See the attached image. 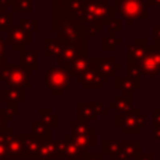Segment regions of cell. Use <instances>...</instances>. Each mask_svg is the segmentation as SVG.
<instances>
[{
	"instance_id": "6da1fadb",
	"label": "cell",
	"mask_w": 160,
	"mask_h": 160,
	"mask_svg": "<svg viewBox=\"0 0 160 160\" xmlns=\"http://www.w3.org/2000/svg\"><path fill=\"white\" fill-rule=\"evenodd\" d=\"M69 75V69H66L63 65L53 66L49 69V72L45 73V84L49 87L53 96H62L63 91L70 87Z\"/></svg>"
},
{
	"instance_id": "7a4b0ae2",
	"label": "cell",
	"mask_w": 160,
	"mask_h": 160,
	"mask_svg": "<svg viewBox=\"0 0 160 160\" xmlns=\"http://www.w3.org/2000/svg\"><path fill=\"white\" fill-rule=\"evenodd\" d=\"M0 79L11 84V87H27L30 88V72L21 66H3Z\"/></svg>"
},
{
	"instance_id": "3957f363",
	"label": "cell",
	"mask_w": 160,
	"mask_h": 160,
	"mask_svg": "<svg viewBox=\"0 0 160 160\" xmlns=\"http://www.w3.org/2000/svg\"><path fill=\"white\" fill-rule=\"evenodd\" d=\"M119 127L122 128L124 133H138L143 127V118L141 117V111L136 110L124 114V124H121Z\"/></svg>"
},
{
	"instance_id": "277c9868",
	"label": "cell",
	"mask_w": 160,
	"mask_h": 160,
	"mask_svg": "<svg viewBox=\"0 0 160 160\" xmlns=\"http://www.w3.org/2000/svg\"><path fill=\"white\" fill-rule=\"evenodd\" d=\"M142 70L146 76H156L160 73V51L152 49L149 52H146L145 58L142 59Z\"/></svg>"
},
{
	"instance_id": "5b68a950",
	"label": "cell",
	"mask_w": 160,
	"mask_h": 160,
	"mask_svg": "<svg viewBox=\"0 0 160 160\" xmlns=\"http://www.w3.org/2000/svg\"><path fill=\"white\" fill-rule=\"evenodd\" d=\"M20 139L22 143V158H35L39 152V148H41L39 142L35 138L28 135H21Z\"/></svg>"
},
{
	"instance_id": "8992f818",
	"label": "cell",
	"mask_w": 160,
	"mask_h": 160,
	"mask_svg": "<svg viewBox=\"0 0 160 160\" xmlns=\"http://www.w3.org/2000/svg\"><path fill=\"white\" fill-rule=\"evenodd\" d=\"M79 82L82 80L84 88H100L101 86V79H100V73L96 69H87L84 73L79 76Z\"/></svg>"
},
{
	"instance_id": "52a82bcc",
	"label": "cell",
	"mask_w": 160,
	"mask_h": 160,
	"mask_svg": "<svg viewBox=\"0 0 160 160\" xmlns=\"http://www.w3.org/2000/svg\"><path fill=\"white\" fill-rule=\"evenodd\" d=\"M139 148H141V142L139 141H128L121 143V149H119V158L117 160H128L131 158H136L139 153Z\"/></svg>"
},
{
	"instance_id": "ba28073f",
	"label": "cell",
	"mask_w": 160,
	"mask_h": 160,
	"mask_svg": "<svg viewBox=\"0 0 160 160\" xmlns=\"http://www.w3.org/2000/svg\"><path fill=\"white\" fill-rule=\"evenodd\" d=\"M142 10H143V4L142 0H124V7H122V14L129 18L142 16Z\"/></svg>"
},
{
	"instance_id": "9c48e42d",
	"label": "cell",
	"mask_w": 160,
	"mask_h": 160,
	"mask_svg": "<svg viewBox=\"0 0 160 160\" xmlns=\"http://www.w3.org/2000/svg\"><path fill=\"white\" fill-rule=\"evenodd\" d=\"M8 41H10V44H14L17 48V45H27L31 42V37L30 34H28L27 30H22V28L20 27H16L11 30L10 32V38H8Z\"/></svg>"
},
{
	"instance_id": "30bf717a",
	"label": "cell",
	"mask_w": 160,
	"mask_h": 160,
	"mask_svg": "<svg viewBox=\"0 0 160 160\" xmlns=\"http://www.w3.org/2000/svg\"><path fill=\"white\" fill-rule=\"evenodd\" d=\"M6 149L10 158H22V143L20 138H11L6 145Z\"/></svg>"
},
{
	"instance_id": "8fae6325",
	"label": "cell",
	"mask_w": 160,
	"mask_h": 160,
	"mask_svg": "<svg viewBox=\"0 0 160 160\" xmlns=\"http://www.w3.org/2000/svg\"><path fill=\"white\" fill-rule=\"evenodd\" d=\"M61 35L68 42H70V44H73V45H76V42H75L76 39H82V32L78 31L76 28H73L72 25H69V22H66V24L62 27Z\"/></svg>"
},
{
	"instance_id": "7c38bea8",
	"label": "cell",
	"mask_w": 160,
	"mask_h": 160,
	"mask_svg": "<svg viewBox=\"0 0 160 160\" xmlns=\"http://www.w3.org/2000/svg\"><path fill=\"white\" fill-rule=\"evenodd\" d=\"M37 56H38V53L34 52V51L21 52V68H24V69H38Z\"/></svg>"
},
{
	"instance_id": "4fadbf2b",
	"label": "cell",
	"mask_w": 160,
	"mask_h": 160,
	"mask_svg": "<svg viewBox=\"0 0 160 160\" xmlns=\"http://www.w3.org/2000/svg\"><path fill=\"white\" fill-rule=\"evenodd\" d=\"M63 51V44L58 39H45V55L47 56H58Z\"/></svg>"
},
{
	"instance_id": "5bb4252c",
	"label": "cell",
	"mask_w": 160,
	"mask_h": 160,
	"mask_svg": "<svg viewBox=\"0 0 160 160\" xmlns=\"http://www.w3.org/2000/svg\"><path fill=\"white\" fill-rule=\"evenodd\" d=\"M98 62V65H96V68L98 69L100 76H112L114 73V61L110 58H104V59H96Z\"/></svg>"
},
{
	"instance_id": "9a60e30c",
	"label": "cell",
	"mask_w": 160,
	"mask_h": 160,
	"mask_svg": "<svg viewBox=\"0 0 160 160\" xmlns=\"http://www.w3.org/2000/svg\"><path fill=\"white\" fill-rule=\"evenodd\" d=\"M3 100H20V101H25V93L21 87H10L8 90H3L0 93Z\"/></svg>"
},
{
	"instance_id": "2e32d148",
	"label": "cell",
	"mask_w": 160,
	"mask_h": 160,
	"mask_svg": "<svg viewBox=\"0 0 160 160\" xmlns=\"http://www.w3.org/2000/svg\"><path fill=\"white\" fill-rule=\"evenodd\" d=\"M79 117L82 119H94V115H96V104H79Z\"/></svg>"
},
{
	"instance_id": "e0dca14e",
	"label": "cell",
	"mask_w": 160,
	"mask_h": 160,
	"mask_svg": "<svg viewBox=\"0 0 160 160\" xmlns=\"http://www.w3.org/2000/svg\"><path fill=\"white\" fill-rule=\"evenodd\" d=\"M32 128H34V135H37V138L49 139L51 132H49V125L48 124H45V122H34Z\"/></svg>"
},
{
	"instance_id": "ac0fdd59",
	"label": "cell",
	"mask_w": 160,
	"mask_h": 160,
	"mask_svg": "<svg viewBox=\"0 0 160 160\" xmlns=\"http://www.w3.org/2000/svg\"><path fill=\"white\" fill-rule=\"evenodd\" d=\"M111 107H114L117 111H125L128 107H129V102H127L122 97H117L115 101L111 104Z\"/></svg>"
},
{
	"instance_id": "d6986e66",
	"label": "cell",
	"mask_w": 160,
	"mask_h": 160,
	"mask_svg": "<svg viewBox=\"0 0 160 160\" xmlns=\"http://www.w3.org/2000/svg\"><path fill=\"white\" fill-rule=\"evenodd\" d=\"M135 160H156V159L153 158L152 155H141V156H138Z\"/></svg>"
},
{
	"instance_id": "ffe728a7",
	"label": "cell",
	"mask_w": 160,
	"mask_h": 160,
	"mask_svg": "<svg viewBox=\"0 0 160 160\" xmlns=\"http://www.w3.org/2000/svg\"><path fill=\"white\" fill-rule=\"evenodd\" d=\"M4 56V42L0 39V58H3Z\"/></svg>"
},
{
	"instance_id": "44dd1931",
	"label": "cell",
	"mask_w": 160,
	"mask_h": 160,
	"mask_svg": "<svg viewBox=\"0 0 160 160\" xmlns=\"http://www.w3.org/2000/svg\"><path fill=\"white\" fill-rule=\"evenodd\" d=\"M4 122H6V121H4V115H3V112L0 111V129L4 127Z\"/></svg>"
},
{
	"instance_id": "7402d4cb",
	"label": "cell",
	"mask_w": 160,
	"mask_h": 160,
	"mask_svg": "<svg viewBox=\"0 0 160 160\" xmlns=\"http://www.w3.org/2000/svg\"><path fill=\"white\" fill-rule=\"evenodd\" d=\"M87 160H101V158H100V155H91L87 158Z\"/></svg>"
},
{
	"instance_id": "603a6c76",
	"label": "cell",
	"mask_w": 160,
	"mask_h": 160,
	"mask_svg": "<svg viewBox=\"0 0 160 160\" xmlns=\"http://www.w3.org/2000/svg\"><path fill=\"white\" fill-rule=\"evenodd\" d=\"M155 138L160 139V125H158V127H156V129H155Z\"/></svg>"
}]
</instances>
